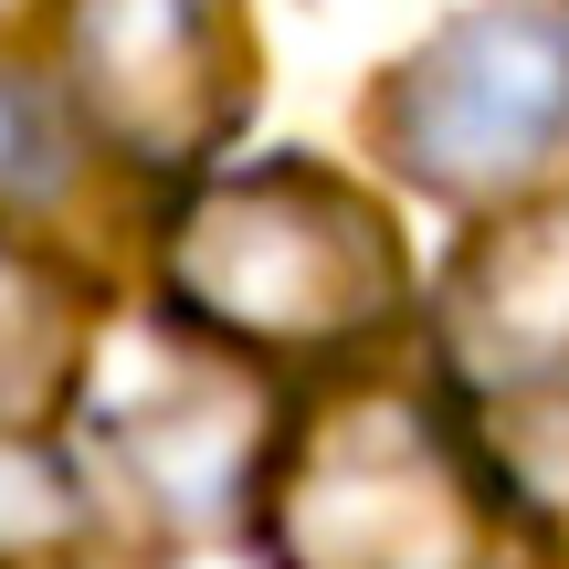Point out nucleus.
I'll return each instance as SVG.
<instances>
[{
	"label": "nucleus",
	"instance_id": "obj_8",
	"mask_svg": "<svg viewBox=\"0 0 569 569\" xmlns=\"http://www.w3.org/2000/svg\"><path fill=\"white\" fill-rule=\"evenodd\" d=\"M63 159H74V117L32 74L0 63V201H42L63 180Z\"/></svg>",
	"mask_w": 569,
	"mask_h": 569
},
{
	"label": "nucleus",
	"instance_id": "obj_10",
	"mask_svg": "<svg viewBox=\"0 0 569 569\" xmlns=\"http://www.w3.org/2000/svg\"><path fill=\"white\" fill-rule=\"evenodd\" d=\"M169 569H243V559H169Z\"/></svg>",
	"mask_w": 569,
	"mask_h": 569
},
{
	"label": "nucleus",
	"instance_id": "obj_4",
	"mask_svg": "<svg viewBox=\"0 0 569 569\" xmlns=\"http://www.w3.org/2000/svg\"><path fill=\"white\" fill-rule=\"evenodd\" d=\"M63 117L138 169H201L243 117L232 0H63Z\"/></svg>",
	"mask_w": 569,
	"mask_h": 569
},
{
	"label": "nucleus",
	"instance_id": "obj_1",
	"mask_svg": "<svg viewBox=\"0 0 569 569\" xmlns=\"http://www.w3.org/2000/svg\"><path fill=\"white\" fill-rule=\"evenodd\" d=\"M180 327L253 359H338L401 317V243L327 169H232L190 190L159 243Z\"/></svg>",
	"mask_w": 569,
	"mask_h": 569
},
{
	"label": "nucleus",
	"instance_id": "obj_5",
	"mask_svg": "<svg viewBox=\"0 0 569 569\" xmlns=\"http://www.w3.org/2000/svg\"><path fill=\"white\" fill-rule=\"evenodd\" d=\"M443 348L475 390H549L569 369V201L507 211L465 243L443 296Z\"/></svg>",
	"mask_w": 569,
	"mask_h": 569
},
{
	"label": "nucleus",
	"instance_id": "obj_3",
	"mask_svg": "<svg viewBox=\"0 0 569 569\" xmlns=\"http://www.w3.org/2000/svg\"><path fill=\"white\" fill-rule=\"evenodd\" d=\"M380 138L443 201H496L569 159V0H486L390 74Z\"/></svg>",
	"mask_w": 569,
	"mask_h": 569
},
{
	"label": "nucleus",
	"instance_id": "obj_6",
	"mask_svg": "<svg viewBox=\"0 0 569 569\" xmlns=\"http://www.w3.org/2000/svg\"><path fill=\"white\" fill-rule=\"evenodd\" d=\"M96 443L159 517H211L253 475V401L232 369L169 359L159 380H117L96 401Z\"/></svg>",
	"mask_w": 569,
	"mask_h": 569
},
{
	"label": "nucleus",
	"instance_id": "obj_2",
	"mask_svg": "<svg viewBox=\"0 0 569 569\" xmlns=\"http://www.w3.org/2000/svg\"><path fill=\"white\" fill-rule=\"evenodd\" d=\"M274 569H475L486 496L453 422L411 390H338L264 465Z\"/></svg>",
	"mask_w": 569,
	"mask_h": 569
},
{
	"label": "nucleus",
	"instance_id": "obj_7",
	"mask_svg": "<svg viewBox=\"0 0 569 569\" xmlns=\"http://www.w3.org/2000/svg\"><path fill=\"white\" fill-rule=\"evenodd\" d=\"M84 369V296L42 243L0 222V432H32Z\"/></svg>",
	"mask_w": 569,
	"mask_h": 569
},
{
	"label": "nucleus",
	"instance_id": "obj_9",
	"mask_svg": "<svg viewBox=\"0 0 569 569\" xmlns=\"http://www.w3.org/2000/svg\"><path fill=\"white\" fill-rule=\"evenodd\" d=\"M63 528H74V486L21 432H0V549H32V538H63Z\"/></svg>",
	"mask_w": 569,
	"mask_h": 569
}]
</instances>
